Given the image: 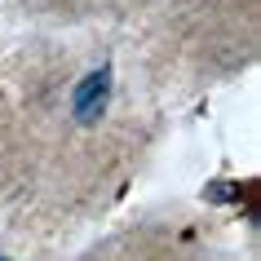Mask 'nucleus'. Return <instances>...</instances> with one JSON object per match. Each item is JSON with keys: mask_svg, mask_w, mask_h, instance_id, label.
Returning a JSON list of instances; mask_svg holds the SVG:
<instances>
[{"mask_svg": "<svg viewBox=\"0 0 261 261\" xmlns=\"http://www.w3.org/2000/svg\"><path fill=\"white\" fill-rule=\"evenodd\" d=\"M111 84H115V71H111V67L89 71V75L75 84L71 111H75V120H80V124H97V120H102V111H107V102H111Z\"/></svg>", "mask_w": 261, "mask_h": 261, "instance_id": "nucleus-1", "label": "nucleus"}, {"mask_svg": "<svg viewBox=\"0 0 261 261\" xmlns=\"http://www.w3.org/2000/svg\"><path fill=\"white\" fill-rule=\"evenodd\" d=\"M0 261H9V257H0Z\"/></svg>", "mask_w": 261, "mask_h": 261, "instance_id": "nucleus-2", "label": "nucleus"}]
</instances>
